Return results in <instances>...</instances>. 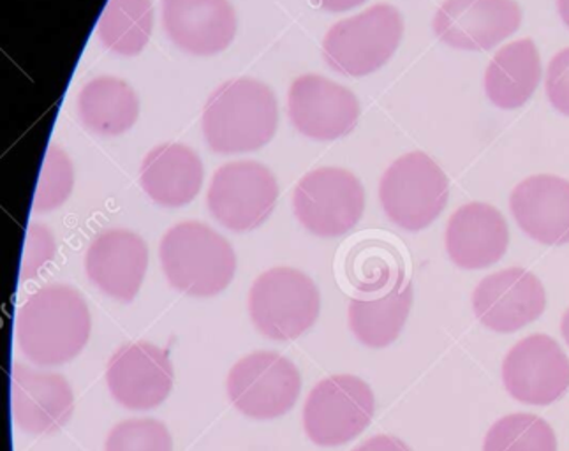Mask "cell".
Instances as JSON below:
<instances>
[{
	"label": "cell",
	"instance_id": "21",
	"mask_svg": "<svg viewBox=\"0 0 569 451\" xmlns=\"http://www.w3.org/2000/svg\"><path fill=\"white\" fill-rule=\"evenodd\" d=\"M203 162L183 143H164L144 156L140 183L153 203L179 209L191 203L203 186Z\"/></svg>",
	"mask_w": 569,
	"mask_h": 451
},
{
	"label": "cell",
	"instance_id": "17",
	"mask_svg": "<svg viewBox=\"0 0 569 451\" xmlns=\"http://www.w3.org/2000/svg\"><path fill=\"white\" fill-rule=\"evenodd\" d=\"M161 9L168 38L189 56H217L237 36L230 0H161Z\"/></svg>",
	"mask_w": 569,
	"mask_h": 451
},
{
	"label": "cell",
	"instance_id": "22",
	"mask_svg": "<svg viewBox=\"0 0 569 451\" xmlns=\"http://www.w3.org/2000/svg\"><path fill=\"white\" fill-rule=\"evenodd\" d=\"M541 81L540 51L531 39L506 44L490 60L485 90L502 110H517L535 94Z\"/></svg>",
	"mask_w": 569,
	"mask_h": 451
},
{
	"label": "cell",
	"instance_id": "10",
	"mask_svg": "<svg viewBox=\"0 0 569 451\" xmlns=\"http://www.w3.org/2000/svg\"><path fill=\"white\" fill-rule=\"evenodd\" d=\"M277 198L279 186L272 171L261 162L237 161L213 173L207 204L226 230L247 233L272 216Z\"/></svg>",
	"mask_w": 569,
	"mask_h": 451
},
{
	"label": "cell",
	"instance_id": "4",
	"mask_svg": "<svg viewBox=\"0 0 569 451\" xmlns=\"http://www.w3.org/2000/svg\"><path fill=\"white\" fill-rule=\"evenodd\" d=\"M403 36L399 9L376 4L357 17L346 18L328 30L323 59L328 68L345 77L372 74L396 56Z\"/></svg>",
	"mask_w": 569,
	"mask_h": 451
},
{
	"label": "cell",
	"instance_id": "23",
	"mask_svg": "<svg viewBox=\"0 0 569 451\" xmlns=\"http://www.w3.org/2000/svg\"><path fill=\"white\" fill-rule=\"evenodd\" d=\"M78 116L81 124L98 137H120L137 124L140 99L128 81L98 77L81 89Z\"/></svg>",
	"mask_w": 569,
	"mask_h": 451
},
{
	"label": "cell",
	"instance_id": "12",
	"mask_svg": "<svg viewBox=\"0 0 569 451\" xmlns=\"http://www.w3.org/2000/svg\"><path fill=\"white\" fill-rule=\"evenodd\" d=\"M288 116L297 131L310 140L348 137L360 119V102L346 87L319 74H303L289 87Z\"/></svg>",
	"mask_w": 569,
	"mask_h": 451
},
{
	"label": "cell",
	"instance_id": "15",
	"mask_svg": "<svg viewBox=\"0 0 569 451\" xmlns=\"http://www.w3.org/2000/svg\"><path fill=\"white\" fill-rule=\"evenodd\" d=\"M547 293L529 270L513 267L485 277L472 293L475 315L498 333H513L543 314Z\"/></svg>",
	"mask_w": 569,
	"mask_h": 451
},
{
	"label": "cell",
	"instance_id": "6",
	"mask_svg": "<svg viewBox=\"0 0 569 451\" xmlns=\"http://www.w3.org/2000/svg\"><path fill=\"white\" fill-rule=\"evenodd\" d=\"M321 311L318 285L289 267L267 270L249 293L252 323L272 341H293L312 328Z\"/></svg>",
	"mask_w": 569,
	"mask_h": 451
},
{
	"label": "cell",
	"instance_id": "19",
	"mask_svg": "<svg viewBox=\"0 0 569 451\" xmlns=\"http://www.w3.org/2000/svg\"><path fill=\"white\" fill-rule=\"evenodd\" d=\"M508 243V222L492 204H463L448 222L447 251L460 269H489L502 260Z\"/></svg>",
	"mask_w": 569,
	"mask_h": 451
},
{
	"label": "cell",
	"instance_id": "32",
	"mask_svg": "<svg viewBox=\"0 0 569 451\" xmlns=\"http://www.w3.org/2000/svg\"><path fill=\"white\" fill-rule=\"evenodd\" d=\"M353 451H412L408 444L400 441L393 435H376V438L367 439L366 443L355 448Z\"/></svg>",
	"mask_w": 569,
	"mask_h": 451
},
{
	"label": "cell",
	"instance_id": "25",
	"mask_svg": "<svg viewBox=\"0 0 569 451\" xmlns=\"http://www.w3.org/2000/svg\"><path fill=\"white\" fill-rule=\"evenodd\" d=\"M153 30L152 0H108L99 18L102 47L117 56L134 57L149 44Z\"/></svg>",
	"mask_w": 569,
	"mask_h": 451
},
{
	"label": "cell",
	"instance_id": "20",
	"mask_svg": "<svg viewBox=\"0 0 569 451\" xmlns=\"http://www.w3.org/2000/svg\"><path fill=\"white\" fill-rule=\"evenodd\" d=\"M510 209L523 233L536 242L569 243L568 180L556 176L529 177L511 192Z\"/></svg>",
	"mask_w": 569,
	"mask_h": 451
},
{
	"label": "cell",
	"instance_id": "5",
	"mask_svg": "<svg viewBox=\"0 0 569 451\" xmlns=\"http://www.w3.org/2000/svg\"><path fill=\"white\" fill-rule=\"evenodd\" d=\"M448 198L447 173L423 152L397 159L379 183V200L387 218L411 233L429 228L441 216Z\"/></svg>",
	"mask_w": 569,
	"mask_h": 451
},
{
	"label": "cell",
	"instance_id": "2",
	"mask_svg": "<svg viewBox=\"0 0 569 451\" xmlns=\"http://www.w3.org/2000/svg\"><path fill=\"white\" fill-rule=\"evenodd\" d=\"M279 124L276 94L263 81L237 78L213 90L204 104L201 129L217 153H246L263 149Z\"/></svg>",
	"mask_w": 569,
	"mask_h": 451
},
{
	"label": "cell",
	"instance_id": "3",
	"mask_svg": "<svg viewBox=\"0 0 569 451\" xmlns=\"http://www.w3.org/2000/svg\"><path fill=\"white\" fill-rule=\"evenodd\" d=\"M159 260L174 290L194 299L222 293L237 272L231 243L203 222L186 221L170 228L159 245Z\"/></svg>",
	"mask_w": 569,
	"mask_h": 451
},
{
	"label": "cell",
	"instance_id": "14",
	"mask_svg": "<svg viewBox=\"0 0 569 451\" xmlns=\"http://www.w3.org/2000/svg\"><path fill=\"white\" fill-rule=\"evenodd\" d=\"M173 381L170 357L152 342H129L108 362V390L120 405L131 411L161 405L170 397Z\"/></svg>",
	"mask_w": 569,
	"mask_h": 451
},
{
	"label": "cell",
	"instance_id": "31",
	"mask_svg": "<svg viewBox=\"0 0 569 451\" xmlns=\"http://www.w3.org/2000/svg\"><path fill=\"white\" fill-rule=\"evenodd\" d=\"M545 87L552 107L569 117V48L559 51L548 64Z\"/></svg>",
	"mask_w": 569,
	"mask_h": 451
},
{
	"label": "cell",
	"instance_id": "30",
	"mask_svg": "<svg viewBox=\"0 0 569 451\" xmlns=\"http://www.w3.org/2000/svg\"><path fill=\"white\" fill-rule=\"evenodd\" d=\"M56 255V239L48 228L41 224L30 225L27 234L26 258H23L22 277H34L44 264Z\"/></svg>",
	"mask_w": 569,
	"mask_h": 451
},
{
	"label": "cell",
	"instance_id": "11",
	"mask_svg": "<svg viewBox=\"0 0 569 451\" xmlns=\"http://www.w3.org/2000/svg\"><path fill=\"white\" fill-rule=\"evenodd\" d=\"M502 381L513 399L529 405L559 401L569 388V358L552 337H526L502 363Z\"/></svg>",
	"mask_w": 569,
	"mask_h": 451
},
{
	"label": "cell",
	"instance_id": "28",
	"mask_svg": "<svg viewBox=\"0 0 569 451\" xmlns=\"http://www.w3.org/2000/svg\"><path fill=\"white\" fill-rule=\"evenodd\" d=\"M104 451H173V438L159 420L132 418L110 430Z\"/></svg>",
	"mask_w": 569,
	"mask_h": 451
},
{
	"label": "cell",
	"instance_id": "35",
	"mask_svg": "<svg viewBox=\"0 0 569 451\" xmlns=\"http://www.w3.org/2000/svg\"><path fill=\"white\" fill-rule=\"evenodd\" d=\"M562 337H565L566 344L569 345V309L566 311L565 318L561 323Z\"/></svg>",
	"mask_w": 569,
	"mask_h": 451
},
{
	"label": "cell",
	"instance_id": "29",
	"mask_svg": "<svg viewBox=\"0 0 569 451\" xmlns=\"http://www.w3.org/2000/svg\"><path fill=\"white\" fill-rule=\"evenodd\" d=\"M74 173L71 159L59 147H50L44 156L41 177L36 189V212H50L60 209L71 197Z\"/></svg>",
	"mask_w": 569,
	"mask_h": 451
},
{
	"label": "cell",
	"instance_id": "26",
	"mask_svg": "<svg viewBox=\"0 0 569 451\" xmlns=\"http://www.w3.org/2000/svg\"><path fill=\"white\" fill-rule=\"evenodd\" d=\"M483 451H557L556 432L536 414H508L490 427Z\"/></svg>",
	"mask_w": 569,
	"mask_h": 451
},
{
	"label": "cell",
	"instance_id": "16",
	"mask_svg": "<svg viewBox=\"0 0 569 451\" xmlns=\"http://www.w3.org/2000/svg\"><path fill=\"white\" fill-rule=\"evenodd\" d=\"M147 269V243L140 234L122 228L99 233L86 254L89 281L117 302L129 303L137 299Z\"/></svg>",
	"mask_w": 569,
	"mask_h": 451
},
{
	"label": "cell",
	"instance_id": "27",
	"mask_svg": "<svg viewBox=\"0 0 569 451\" xmlns=\"http://www.w3.org/2000/svg\"><path fill=\"white\" fill-rule=\"evenodd\" d=\"M346 272L351 284L366 293L385 290L387 285L399 284L403 279L396 251L375 240L358 243L349 252Z\"/></svg>",
	"mask_w": 569,
	"mask_h": 451
},
{
	"label": "cell",
	"instance_id": "8",
	"mask_svg": "<svg viewBox=\"0 0 569 451\" xmlns=\"http://www.w3.org/2000/svg\"><path fill=\"white\" fill-rule=\"evenodd\" d=\"M293 212L298 222L321 239L353 230L366 212V191L345 168H318L297 183Z\"/></svg>",
	"mask_w": 569,
	"mask_h": 451
},
{
	"label": "cell",
	"instance_id": "34",
	"mask_svg": "<svg viewBox=\"0 0 569 451\" xmlns=\"http://www.w3.org/2000/svg\"><path fill=\"white\" fill-rule=\"evenodd\" d=\"M557 8H559V14H561L562 22L569 29V0H557Z\"/></svg>",
	"mask_w": 569,
	"mask_h": 451
},
{
	"label": "cell",
	"instance_id": "13",
	"mask_svg": "<svg viewBox=\"0 0 569 451\" xmlns=\"http://www.w3.org/2000/svg\"><path fill=\"white\" fill-rule=\"evenodd\" d=\"M522 23L517 0H447L433 32L455 50L485 51L513 36Z\"/></svg>",
	"mask_w": 569,
	"mask_h": 451
},
{
	"label": "cell",
	"instance_id": "7",
	"mask_svg": "<svg viewBox=\"0 0 569 451\" xmlns=\"http://www.w3.org/2000/svg\"><path fill=\"white\" fill-rule=\"evenodd\" d=\"M375 413L372 388L357 375L337 374L319 381L307 397L303 429L318 447H342L370 425Z\"/></svg>",
	"mask_w": 569,
	"mask_h": 451
},
{
	"label": "cell",
	"instance_id": "18",
	"mask_svg": "<svg viewBox=\"0 0 569 451\" xmlns=\"http://www.w3.org/2000/svg\"><path fill=\"white\" fill-rule=\"evenodd\" d=\"M11 409L18 429L48 435L64 429L74 411V393L64 375L39 372L14 363L11 371Z\"/></svg>",
	"mask_w": 569,
	"mask_h": 451
},
{
	"label": "cell",
	"instance_id": "9",
	"mask_svg": "<svg viewBox=\"0 0 569 451\" xmlns=\"http://www.w3.org/2000/svg\"><path fill=\"white\" fill-rule=\"evenodd\" d=\"M226 388L240 413L254 420H276L297 404L302 375L282 354L256 351L231 367Z\"/></svg>",
	"mask_w": 569,
	"mask_h": 451
},
{
	"label": "cell",
	"instance_id": "24",
	"mask_svg": "<svg viewBox=\"0 0 569 451\" xmlns=\"http://www.w3.org/2000/svg\"><path fill=\"white\" fill-rule=\"evenodd\" d=\"M412 305L411 282H399L381 299H353L349 303V328L367 348L381 350L402 332Z\"/></svg>",
	"mask_w": 569,
	"mask_h": 451
},
{
	"label": "cell",
	"instance_id": "1",
	"mask_svg": "<svg viewBox=\"0 0 569 451\" xmlns=\"http://www.w3.org/2000/svg\"><path fill=\"white\" fill-rule=\"evenodd\" d=\"M92 318L80 291L68 284L44 285L17 315V341L30 362L57 367L71 362L90 339Z\"/></svg>",
	"mask_w": 569,
	"mask_h": 451
},
{
	"label": "cell",
	"instance_id": "33",
	"mask_svg": "<svg viewBox=\"0 0 569 451\" xmlns=\"http://www.w3.org/2000/svg\"><path fill=\"white\" fill-rule=\"evenodd\" d=\"M312 2L328 13H346L349 9L366 4L367 0H312Z\"/></svg>",
	"mask_w": 569,
	"mask_h": 451
}]
</instances>
